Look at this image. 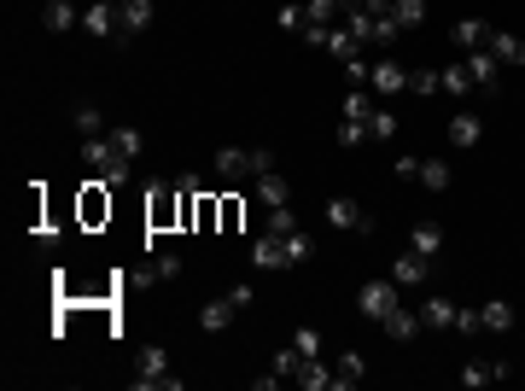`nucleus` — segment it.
Segmentation results:
<instances>
[{
  "label": "nucleus",
  "instance_id": "nucleus-1",
  "mask_svg": "<svg viewBox=\"0 0 525 391\" xmlns=\"http://www.w3.org/2000/svg\"><path fill=\"white\" fill-rule=\"evenodd\" d=\"M82 164L94 169V182L123 187V182H129V164H135V158L117 152V146H111V135H94V140H82Z\"/></svg>",
  "mask_w": 525,
  "mask_h": 391
},
{
  "label": "nucleus",
  "instance_id": "nucleus-2",
  "mask_svg": "<svg viewBox=\"0 0 525 391\" xmlns=\"http://www.w3.org/2000/svg\"><path fill=\"white\" fill-rule=\"evenodd\" d=\"M316 252L304 234H262L257 246H251V263L257 269H280V263H304V257Z\"/></svg>",
  "mask_w": 525,
  "mask_h": 391
},
{
  "label": "nucleus",
  "instance_id": "nucleus-3",
  "mask_svg": "<svg viewBox=\"0 0 525 391\" xmlns=\"http://www.w3.org/2000/svg\"><path fill=\"white\" fill-rule=\"evenodd\" d=\"M164 368H169V356H164V345H146V350H140V374H135V386L140 391H181V379L176 374H164Z\"/></svg>",
  "mask_w": 525,
  "mask_h": 391
},
{
  "label": "nucleus",
  "instance_id": "nucleus-4",
  "mask_svg": "<svg viewBox=\"0 0 525 391\" xmlns=\"http://www.w3.org/2000/svg\"><path fill=\"white\" fill-rule=\"evenodd\" d=\"M357 309L368 316V322H386L391 309H397V280H368L357 293Z\"/></svg>",
  "mask_w": 525,
  "mask_h": 391
},
{
  "label": "nucleus",
  "instance_id": "nucleus-5",
  "mask_svg": "<svg viewBox=\"0 0 525 391\" xmlns=\"http://www.w3.org/2000/svg\"><path fill=\"white\" fill-rule=\"evenodd\" d=\"M176 193H181V187L153 182V193H146V223H153V228H169V223L187 216V205H176Z\"/></svg>",
  "mask_w": 525,
  "mask_h": 391
},
{
  "label": "nucleus",
  "instance_id": "nucleus-6",
  "mask_svg": "<svg viewBox=\"0 0 525 391\" xmlns=\"http://www.w3.org/2000/svg\"><path fill=\"white\" fill-rule=\"evenodd\" d=\"M327 228H339V234H373V216L357 205V199H327Z\"/></svg>",
  "mask_w": 525,
  "mask_h": 391
},
{
  "label": "nucleus",
  "instance_id": "nucleus-7",
  "mask_svg": "<svg viewBox=\"0 0 525 391\" xmlns=\"http://www.w3.org/2000/svg\"><path fill=\"white\" fill-rule=\"evenodd\" d=\"M82 29L88 35H117V42H123V6H117V0H94L82 12Z\"/></svg>",
  "mask_w": 525,
  "mask_h": 391
},
{
  "label": "nucleus",
  "instance_id": "nucleus-8",
  "mask_svg": "<svg viewBox=\"0 0 525 391\" xmlns=\"http://www.w3.org/2000/svg\"><path fill=\"white\" fill-rule=\"evenodd\" d=\"M467 70H473V88H479V94H497V88H502V65H497V53H490V47L467 53Z\"/></svg>",
  "mask_w": 525,
  "mask_h": 391
},
{
  "label": "nucleus",
  "instance_id": "nucleus-9",
  "mask_svg": "<svg viewBox=\"0 0 525 391\" xmlns=\"http://www.w3.org/2000/svg\"><path fill=\"white\" fill-rule=\"evenodd\" d=\"M216 176L222 182H246V176H257V158H251L246 146H222L216 152Z\"/></svg>",
  "mask_w": 525,
  "mask_h": 391
},
{
  "label": "nucleus",
  "instance_id": "nucleus-10",
  "mask_svg": "<svg viewBox=\"0 0 525 391\" xmlns=\"http://www.w3.org/2000/svg\"><path fill=\"white\" fill-rule=\"evenodd\" d=\"M234 316H239V304L222 293V298H210V304L199 309V327H205V333H228V327H234Z\"/></svg>",
  "mask_w": 525,
  "mask_h": 391
},
{
  "label": "nucleus",
  "instance_id": "nucleus-11",
  "mask_svg": "<svg viewBox=\"0 0 525 391\" xmlns=\"http://www.w3.org/2000/svg\"><path fill=\"white\" fill-rule=\"evenodd\" d=\"M490 35H497V29L484 24V18H456V29H450V42H456V47H467V53L490 47Z\"/></svg>",
  "mask_w": 525,
  "mask_h": 391
},
{
  "label": "nucleus",
  "instance_id": "nucleus-12",
  "mask_svg": "<svg viewBox=\"0 0 525 391\" xmlns=\"http://www.w3.org/2000/svg\"><path fill=\"white\" fill-rule=\"evenodd\" d=\"M321 47H327V53L339 59V65H350V59H362V42L350 35L345 24H327V35H321Z\"/></svg>",
  "mask_w": 525,
  "mask_h": 391
},
{
  "label": "nucleus",
  "instance_id": "nucleus-13",
  "mask_svg": "<svg viewBox=\"0 0 525 391\" xmlns=\"http://www.w3.org/2000/svg\"><path fill=\"white\" fill-rule=\"evenodd\" d=\"M368 88H380V94H403V88H409V70H403L397 59H380L373 76H368Z\"/></svg>",
  "mask_w": 525,
  "mask_h": 391
},
{
  "label": "nucleus",
  "instance_id": "nucleus-14",
  "mask_svg": "<svg viewBox=\"0 0 525 391\" xmlns=\"http://www.w3.org/2000/svg\"><path fill=\"white\" fill-rule=\"evenodd\" d=\"M508 374H513L508 363H467V368H461V386L479 391V386H497V379H508Z\"/></svg>",
  "mask_w": 525,
  "mask_h": 391
},
{
  "label": "nucleus",
  "instance_id": "nucleus-15",
  "mask_svg": "<svg viewBox=\"0 0 525 391\" xmlns=\"http://www.w3.org/2000/svg\"><path fill=\"white\" fill-rule=\"evenodd\" d=\"M42 24L53 29V35H65V29H76V24H82V12H76L70 0H47V6H42Z\"/></svg>",
  "mask_w": 525,
  "mask_h": 391
},
{
  "label": "nucleus",
  "instance_id": "nucleus-16",
  "mask_svg": "<svg viewBox=\"0 0 525 391\" xmlns=\"http://www.w3.org/2000/svg\"><path fill=\"white\" fill-rule=\"evenodd\" d=\"M380 327H386V339H397V345H409V339H415L420 333V316H415V309H391V316H386V322H380Z\"/></svg>",
  "mask_w": 525,
  "mask_h": 391
},
{
  "label": "nucleus",
  "instance_id": "nucleus-17",
  "mask_svg": "<svg viewBox=\"0 0 525 391\" xmlns=\"http://www.w3.org/2000/svg\"><path fill=\"white\" fill-rule=\"evenodd\" d=\"M257 199L262 205H292V182L280 169H269V176H257Z\"/></svg>",
  "mask_w": 525,
  "mask_h": 391
},
{
  "label": "nucleus",
  "instance_id": "nucleus-18",
  "mask_svg": "<svg viewBox=\"0 0 525 391\" xmlns=\"http://www.w3.org/2000/svg\"><path fill=\"white\" fill-rule=\"evenodd\" d=\"M391 280H397V286H420V280H427V257H420V252H403L397 263H391Z\"/></svg>",
  "mask_w": 525,
  "mask_h": 391
},
{
  "label": "nucleus",
  "instance_id": "nucleus-19",
  "mask_svg": "<svg viewBox=\"0 0 525 391\" xmlns=\"http://www.w3.org/2000/svg\"><path fill=\"white\" fill-rule=\"evenodd\" d=\"M117 6H123V42L153 24V0H117Z\"/></svg>",
  "mask_w": 525,
  "mask_h": 391
},
{
  "label": "nucleus",
  "instance_id": "nucleus-20",
  "mask_svg": "<svg viewBox=\"0 0 525 391\" xmlns=\"http://www.w3.org/2000/svg\"><path fill=\"white\" fill-rule=\"evenodd\" d=\"M409 252H420V257H438V252H443V228H438V223H420L415 234H409Z\"/></svg>",
  "mask_w": 525,
  "mask_h": 391
},
{
  "label": "nucleus",
  "instance_id": "nucleus-21",
  "mask_svg": "<svg viewBox=\"0 0 525 391\" xmlns=\"http://www.w3.org/2000/svg\"><path fill=\"white\" fill-rule=\"evenodd\" d=\"M490 53H497L502 70H508V65H525V42H520V35H502V29L490 35Z\"/></svg>",
  "mask_w": 525,
  "mask_h": 391
},
{
  "label": "nucleus",
  "instance_id": "nucleus-22",
  "mask_svg": "<svg viewBox=\"0 0 525 391\" xmlns=\"http://www.w3.org/2000/svg\"><path fill=\"white\" fill-rule=\"evenodd\" d=\"M450 182H456V169L443 164V158H420V187H432V193H443Z\"/></svg>",
  "mask_w": 525,
  "mask_h": 391
},
{
  "label": "nucleus",
  "instance_id": "nucleus-23",
  "mask_svg": "<svg viewBox=\"0 0 525 391\" xmlns=\"http://www.w3.org/2000/svg\"><path fill=\"white\" fill-rule=\"evenodd\" d=\"M420 327H456V304L450 298H427L420 304Z\"/></svg>",
  "mask_w": 525,
  "mask_h": 391
},
{
  "label": "nucleus",
  "instance_id": "nucleus-24",
  "mask_svg": "<svg viewBox=\"0 0 525 391\" xmlns=\"http://www.w3.org/2000/svg\"><path fill=\"white\" fill-rule=\"evenodd\" d=\"M298 386H304V391H333L339 379H333V368L321 363V356H310V363H304V374H298Z\"/></svg>",
  "mask_w": 525,
  "mask_h": 391
},
{
  "label": "nucleus",
  "instance_id": "nucleus-25",
  "mask_svg": "<svg viewBox=\"0 0 525 391\" xmlns=\"http://www.w3.org/2000/svg\"><path fill=\"white\" fill-rule=\"evenodd\" d=\"M333 379H339V386H362V379H368V363H362L357 350H345V356L333 363Z\"/></svg>",
  "mask_w": 525,
  "mask_h": 391
},
{
  "label": "nucleus",
  "instance_id": "nucleus-26",
  "mask_svg": "<svg viewBox=\"0 0 525 391\" xmlns=\"http://www.w3.org/2000/svg\"><path fill=\"white\" fill-rule=\"evenodd\" d=\"M479 135H484V129H479V117H473V112L450 117V140H456V146H479Z\"/></svg>",
  "mask_w": 525,
  "mask_h": 391
},
{
  "label": "nucleus",
  "instance_id": "nucleus-27",
  "mask_svg": "<svg viewBox=\"0 0 525 391\" xmlns=\"http://www.w3.org/2000/svg\"><path fill=\"white\" fill-rule=\"evenodd\" d=\"M479 322H484V333H508V327H513V304H502V298H497V304H484Z\"/></svg>",
  "mask_w": 525,
  "mask_h": 391
},
{
  "label": "nucleus",
  "instance_id": "nucleus-28",
  "mask_svg": "<svg viewBox=\"0 0 525 391\" xmlns=\"http://www.w3.org/2000/svg\"><path fill=\"white\" fill-rule=\"evenodd\" d=\"M70 123H76V135L82 140H94V135H106V117L94 112V106H76V112H70Z\"/></svg>",
  "mask_w": 525,
  "mask_h": 391
},
{
  "label": "nucleus",
  "instance_id": "nucleus-29",
  "mask_svg": "<svg viewBox=\"0 0 525 391\" xmlns=\"http://www.w3.org/2000/svg\"><path fill=\"white\" fill-rule=\"evenodd\" d=\"M304 363H310L304 350H298V345H286V350L275 356V374H280V379H298V374H304Z\"/></svg>",
  "mask_w": 525,
  "mask_h": 391
},
{
  "label": "nucleus",
  "instance_id": "nucleus-30",
  "mask_svg": "<svg viewBox=\"0 0 525 391\" xmlns=\"http://www.w3.org/2000/svg\"><path fill=\"white\" fill-rule=\"evenodd\" d=\"M391 18H397L403 29H415L420 18H427V0H391Z\"/></svg>",
  "mask_w": 525,
  "mask_h": 391
},
{
  "label": "nucleus",
  "instance_id": "nucleus-31",
  "mask_svg": "<svg viewBox=\"0 0 525 391\" xmlns=\"http://www.w3.org/2000/svg\"><path fill=\"white\" fill-rule=\"evenodd\" d=\"M373 112H380V106H373V94H362V88H350V94H345V117H357V123H368Z\"/></svg>",
  "mask_w": 525,
  "mask_h": 391
},
{
  "label": "nucleus",
  "instance_id": "nucleus-32",
  "mask_svg": "<svg viewBox=\"0 0 525 391\" xmlns=\"http://www.w3.org/2000/svg\"><path fill=\"white\" fill-rule=\"evenodd\" d=\"M443 94H479V88H473V70L467 65H450V70H443Z\"/></svg>",
  "mask_w": 525,
  "mask_h": 391
},
{
  "label": "nucleus",
  "instance_id": "nucleus-33",
  "mask_svg": "<svg viewBox=\"0 0 525 391\" xmlns=\"http://www.w3.org/2000/svg\"><path fill=\"white\" fill-rule=\"evenodd\" d=\"M106 135H111V146H117V152H129V158H140V146H146V140H140V129H106Z\"/></svg>",
  "mask_w": 525,
  "mask_h": 391
},
{
  "label": "nucleus",
  "instance_id": "nucleus-34",
  "mask_svg": "<svg viewBox=\"0 0 525 391\" xmlns=\"http://www.w3.org/2000/svg\"><path fill=\"white\" fill-rule=\"evenodd\" d=\"M409 88L415 94H443V70H409Z\"/></svg>",
  "mask_w": 525,
  "mask_h": 391
},
{
  "label": "nucleus",
  "instance_id": "nucleus-35",
  "mask_svg": "<svg viewBox=\"0 0 525 391\" xmlns=\"http://www.w3.org/2000/svg\"><path fill=\"white\" fill-rule=\"evenodd\" d=\"M269 234H298V216H292V205H269Z\"/></svg>",
  "mask_w": 525,
  "mask_h": 391
},
{
  "label": "nucleus",
  "instance_id": "nucleus-36",
  "mask_svg": "<svg viewBox=\"0 0 525 391\" xmlns=\"http://www.w3.org/2000/svg\"><path fill=\"white\" fill-rule=\"evenodd\" d=\"M304 12H310V24H333L339 18V0H304ZM304 35V29H298Z\"/></svg>",
  "mask_w": 525,
  "mask_h": 391
},
{
  "label": "nucleus",
  "instance_id": "nucleus-37",
  "mask_svg": "<svg viewBox=\"0 0 525 391\" xmlns=\"http://www.w3.org/2000/svg\"><path fill=\"white\" fill-rule=\"evenodd\" d=\"M368 135H373V140H391V135H397V117H391L386 106H380V112L368 117Z\"/></svg>",
  "mask_w": 525,
  "mask_h": 391
},
{
  "label": "nucleus",
  "instance_id": "nucleus-38",
  "mask_svg": "<svg viewBox=\"0 0 525 391\" xmlns=\"http://www.w3.org/2000/svg\"><path fill=\"white\" fill-rule=\"evenodd\" d=\"M362 140H373V135H368V123L345 117V123H339V146H362Z\"/></svg>",
  "mask_w": 525,
  "mask_h": 391
},
{
  "label": "nucleus",
  "instance_id": "nucleus-39",
  "mask_svg": "<svg viewBox=\"0 0 525 391\" xmlns=\"http://www.w3.org/2000/svg\"><path fill=\"white\" fill-rule=\"evenodd\" d=\"M292 345L304 350V356H321V333H316V327H298V333H292Z\"/></svg>",
  "mask_w": 525,
  "mask_h": 391
},
{
  "label": "nucleus",
  "instance_id": "nucleus-40",
  "mask_svg": "<svg viewBox=\"0 0 525 391\" xmlns=\"http://www.w3.org/2000/svg\"><path fill=\"white\" fill-rule=\"evenodd\" d=\"M304 24H310V12H304V6H280V29H292V35H298Z\"/></svg>",
  "mask_w": 525,
  "mask_h": 391
},
{
  "label": "nucleus",
  "instance_id": "nucleus-41",
  "mask_svg": "<svg viewBox=\"0 0 525 391\" xmlns=\"http://www.w3.org/2000/svg\"><path fill=\"white\" fill-rule=\"evenodd\" d=\"M153 275H158V280H176V275H181V257H176V252H164V257L153 263Z\"/></svg>",
  "mask_w": 525,
  "mask_h": 391
},
{
  "label": "nucleus",
  "instance_id": "nucleus-42",
  "mask_svg": "<svg viewBox=\"0 0 525 391\" xmlns=\"http://www.w3.org/2000/svg\"><path fill=\"white\" fill-rule=\"evenodd\" d=\"M456 333H484V322H479V309H456Z\"/></svg>",
  "mask_w": 525,
  "mask_h": 391
},
{
  "label": "nucleus",
  "instance_id": "nucleus-43",
  "mask_svg": "<svg viewBox=\"0 0 525 391\" xmlns=\"http://www.w3.org/2000/svg\"><path fill=\"white\" fill-rule=\"evenodd\" d=\"M397 176H403V182H420V158L403 152V158H397Z\"/></svg>",
  "mask_w": 525,
  "mask_h": 391
},
{
  "label": "nucleus",
  "instance_id": "nucleus-44",
  "mask_svg": "<svg viewBox=\"0 0 525 391\" xmlns=\"http://www.w3.org/2000/svg\"><path fill=\"white\" fill-rule=\"evenodd\" d=\"M339 6H357V0H339Z\"/></svg>",
  "mask_w": 525,
  "mask_h": 391
}]
</instances>
